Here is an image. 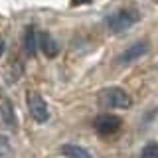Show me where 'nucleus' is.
I'll list each match as a JSON object with an SVG mask.
<instances>
[{"label":"nucleus","mask_w":158,"mask_h":158,"mask_svg":"<svg viewBox=\"0 0 158 158\" xmlns=\"http://www.w3.org/2000/svg\"><path fill=\"white\" fill-rule=\"evenodd\" d=\"M87 2H91V0H73V4H87Z\"/></svg>","instance_id":"f8f14e48"},{"label":"nucleus","mask_w":158,"mask_h":158,"mask_svg":"<svg viewBox=\"0 0 158 158\" xmlns=\"http://www.w3.org/2000/svg\"><path fill=\"white\" fill-rule=\"evenodd\" d=\"M2 105H4V117H6V121L14 127L16 123H14V115H12V107H10V103H8V101H4Z\"/></svg>","instance_id":"9d476101"},{"label":"nucleus","mask_w":158,"mask_h":158,"mask_svg":"<svg viewBox=\"0 0 158 158\" xmlns=\"http://www.w3.org/2000/svg\"><path fill=\"white\" fill-rule=\"evenodd\" d=\"M146 52H148V44L146 42H136V44H132V46H128L125 52L118 56V63H121V65H128V63L136 61L138 57H142Z\"/></svg>","instance_id":"20e7f679"},{"label":"nucleus","mask_w":158,"mask_h":158,"mask_svg":"<svg viewBox=\"0 0 158 158\" xmlns=\"http://www.w3.org/2000/svg\"><path fill=\"white\" fill-rule=\"evenodd\" d=\"M95 128L99 135H113L121 128V118L115 115H101L95 121Z\"/></svg>","instance_id":"39448f33"},{"label":"nucleus","mask_w":158,"mask_h":158,"mask_svg":"<svg viewBox=\"0 0 158 158\" xmlns=\"http://www.w3.org/2000/svg\"><path fill=\"white\" fill-rule=\"evenodd\" d=\"M26 101H28L30 115H32V118L36 123H46L48 118H49V109H48L46 101H44V97L40 95V93L30 91L28 97H26Z\"/></svg>","instance_id":"7ed1b4c3"},{"label":"nucleus","mask_w":158,"mask_h":158,"mask_svg":"<svg viewBox=\"0 0 158 158\" xmlns=\"http://www.w3.org/2000/svg\"><path fill=\"white\" fill-rule=\"evenodd\" d=\"M24 48H26L28 56H34V52H36V48H38V36L32 28H30L26 32V36H24Z\"/></svg>","instance_id":"6e6552de"},{"label":"nucleus","mask_w":158,"mask_h":158,"mask_svg":"<svg viewBox=\"0 0 158 158\" xmlns=\"http://www.w3.org/2000/svg\"><path fill=\"white\" fill-rule=\"evenodd\" d=\"M0 154H2V156L10 154V144H8V138L6 136H0Z\"/></svg>","instance_id":"9b49d317"},{"label":"nucleus","mask_w":158,"mask_h":158,"mask_svg":"<svg viewBox=\"0 0 158 158\" xmlns=\"http://www.w3.org/2000/svg\"><path fill=\"white\" fill-rule=\"evenodd\" d=\"M101 103L111 109H128L132 105L131 95L121 87H109L101 93Z\"/></svg>","instance_id":"f03ea898"},{"label":"nucleus","mask_w":158,"mask_h":158,"mask_svg":"<svg viewBox=\"0 0 158 158\" xmlns=\"http://www.w3.org/2000/svg\"><path fill=\"white\" fill-rule=\"evenodd\" d=\"M2 53H4V42L0 40V56H2Z\"/></svg>","instance_id":"ddd939ff"},{"label":"nucleus","mask_w":158,"mask_h":158,"mask_svg":"<svg viewBox=\"0 0 158 158\" xmlns=\"http://www.w3.org/2000/svg\"><path fill=\"white\" fill-rule=\"evenodd\" d=\"M138 22V14L132 12V10H118V12L111 14L107 18V28L115 34H121L125 30L132 28L135 24Z\"/></svg>","instance_id":"f257e3e1"},{"label":"nucleus","mask_w":158,"mask_h":158,"mask_svg":"<svg viewBox=\"0 0 158 158\" xmlns=\"http://www.w3.org/2000/svg\"><path fill=\"white\" fill-rule=\"evenodd\" d=\"M61 154L65 158H93L91 152H89L87 148H83L79 144H65V146H61Z\"/></svg>","instance_id":"0eeeda50"},{"label":"nucleus","mask_w":158,"mask_h":158,"mask_svg":"<svg viewBox=\"0 0 158 158\" xmlns=\"http://www.w3.org/2000/svg\"><path fill=\"white\" fill-rule=\"evenodd\" d=\"M140 158H158V142H148L140 150Z\"/></svg>","instance_id":"1a4fd4ad"},{"label":"nucleus","mask_w":158,"mask_h":158,"mask_svg":"<svg viewBox=\"0 0 158 158\" xmlns=\"http://www.w3.org/2000/svg\"><path fill=\"white\" fill-rule=\"evenodd\" d=\"M38 46L42 48V52L46 53L48 57H56V56H57V52H59L57 42L53 40V36H49L48 32H42V34L38 36Z\"/></svg>","instance_id":"423d86ee"}]
</instances>
